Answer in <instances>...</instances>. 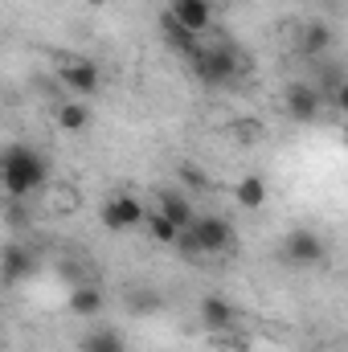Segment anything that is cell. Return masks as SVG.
<instances>
[{
  "label": "cell",
  "instance_id": "obj_1",
  "mask_svg": "<svg viewBox=\"0 0 348 352\" xmlns=\"http://www.w3.org/2000/svg\"><path fill=\"white\" fill-rule=\"evenodd\" d=\"M45 156L41 152H33L29 144H17V148H8L4 156H0V184L12 192V197H29V192H37L41 184H45Z\"/></svg>",
  "mask_w": 348,
  "mask_h": 352
},
{
  "label": "cell",
  "instance_id": "obj_2",
  "mask_svg": "<svg viewBox=\"0 0 348 352\" xmlns=\"http://www.w3.org/2000/svg\"><path fill=\"white\" fill-rule=\"evenodd\" d=\"M193 70H197V78H205V82H234L238 78V70H242V58L234 54V45H201V54L193 58Z\"/></svg>",
  "mask_w": 348,
  "mask_h": 352
},
{
  "label": "cell",
  "instance_id": "obj_3",
  "mask_svg": "<svg viewBox=\"0 0 348 352\" xmlns=\"http://www.w3.org/2000/svg\"><path fill=\"white\" fill-rule=\"evenodd\" d=\"M188 234H193L201 258H205V254H221V250L234 246V226H230L226 217H193Z\"/></svg>",
  "mask_w": 348,
  "mask_h": 352
},
{
  "label": "cell",
  "instance_id": "obj_4",
  "mask_svg": "<svg viewBox=\"0 0 348 352\" xmlns=\"http://www.w3.org/2000/svg\"><path fill=\"white\" fill-rule=\"evenodd\" d=\"M144 213H148L144 201L131 197V192H115V197L102 201V226L107 230H131V226L144 221Z\"/></svg>",
  "mask_w": 348,
  "mask_h": 352
},
{
  "label": "cell",
  "instance_id": "obj_5",
  "mask_svg": "<svg viewBox=\"0 0 348 352\" xmlns=\"http://www.w3.org/2000/svg\"><path fill=\"white\" fill-rule=\"evenodd\" d=\"M58 78H62V87L66 90H74V94H83V98L102 87L98 66L87 62V58H62V62H58Z\"/></svg>",
  "mask_w": 348,
  "mask_h": 352
},
{
  "label": "cell",
  "instance_id": "obj_6",
  "mask_svg": "<svg viewBox=\"0 0 348 352\" xmlns=\"http://www.w3.org/2000/svg\"><path fill=\"white\" fill-rule=\"evenodd\" d=\"M283 107H287V115H291L295 123H316L320 111H324V94L312 87V82H291Z\"/></svg>",
  "mask_w": 348,
  "mask_h": 352
},
{
  "label": "cell",
  "instance_id": "obj_7",
  "mask_svg": "<svg viewBox=\"0 0 348 352\" xmlns=\"http://www.w3.org/2000/svg\"><path fill=\"white\" fill-rule=\"evenodd\" d=\"M283 254H287V263H295V266H316L324 258V242H320L316 230H291L283 238Z\"/></svg>",
  "mask_w": 348,
  "mask_h": 352
},
{
  "label": "cell",
  "instance_id": "obj_8",
  "mask_svg": "<svg viewBox=\"0 0 348 352\" xmlns=\"http://www.w3.org/2000/svg\"><path fill=\"white\" fill-rule=\"evenodd\" d=\"M168 16H173L180 29H188L193 37H201L213 25V0H173L168 4Z\"/></svg>",
  "mask_w": 348,
  "mask_h": 352
},
{
  "label": "cell",
  "instance_id": "obj_9",
  "mask_svg": "<svg viewBox=\"0 0 348 352\" xmlns=\"http://www.w3.org/2000/svg\"><path fill=\"white\" fill-rule=\"evenodd\" d=\"M33 270H37V263H33L29 246H21V242L4 246V254H0V274H4L8 283H21V278H29Z\"/></svg>",
  "mask_w": 348,
  "mask_h": 352
},
{
  "label": "cell",
  "instance_id": "obj_10",
  "mask_svg": "<svg viewBox=\"0 0 348 352\" xmlns=\"http://www.w3.org/2000/svg\"><path fill=\"white\" fill-rule=\"evenodd\" d=\"M160 29H164V41H168V50H173V54L188 58V62H193V58L201 54V37H193L188 29H180V25H176V21L168 16V12L160 16Z\"/></svg>",
  "mask_w": 348,
  "mask_h": 352
},
{
  "label": "cell",
  "instance_id": "obj_11",
  "mask_svg": "<svg viewBox=\"0 0 348 352\" xmlns=\"http://www.w3.org/2000/svg\"><path fill=\"white\" fill-rule=\"evenodd\" d=\"M201 320H205V328H209V332H230V328H234V320H238V311H234L226 299L209 295V299L201 303Z\"/></svg>",
  "mask_w": 348,
  "mask_h": 352
},
{
  "label": "cell",
  "instance_id": "obj_12",
  "mask_svg": "<svg viewBox=\"0 0 348 352\" xmlns=\"http://www.w3.org/2000/svg\"><path fill=\"white\" fill-rule=\"evenodd\" d=\"M156 213H164L176 230H188V226H193V217H197V213H193V205H188L180 192H160V201H156Z\"/></svg>",
  "mask_w": 348,
  "mask_h": 352
},
{
  "label": "cell",
  "instance_id": "obj_13",
  "mask_svg": "<svg viewBox=\"0 0 348 352\" xmlns=\"http://www.w3.org/2000/svg\"><path fill=\"white\" fill-rule=\"evenodd\" d=\"M70 311H74V316H98V311H102V291H98L94 283H78V287L70 291Z\"/></svg>",
  "mask_w": 348,
  "mask_h": 352
},
{
  "label": "cell",
  "instance_id": "obj_14",
  "mask_svg": "<svg viewBox=\"0 0 348 352\" xmlns=\"http://www.w3.org/2000/svg\"><path fill=\"white\" fill-rule=\"evenodd\" d=\"M328 45H332V29H328L324 21H312V25L303 29V37H299V50H303L307 58H320Z\"/></svg>",
  "mask_w": 348,
  "mask_h": 352
},
{
  "label": "cell",
  "instance_id": "obj_15",
  "mask_svg": "<svg viewBox=\"0 0 348 352\" xmlns=\"http://www.w3.org/2000/svg\"><path fill=\"white\" fill-rule=\"evenodd\" d=\"M54 119H58V127H62V131H87V127H90L87 102H62V107L54 111Z\"/></svg>",
  "mask_w": 348,
  "mask_h": 352
},
{
  "label": "cell",
  "instance_id": "obj_16",
  "mask_svg": "<svg viewBox=\"0 0 348 352\" xmlns=\"http://www.w3.org/2000/svg\"><path fill=\"white\" fill-rule=\"evenodd\" d=\"M234 197H238L242 209H262V205H266V184H262V176H242L238 188H234Z\"/></svg>",
  "mask_w": 348,
  "mask_h": 352
},
{
  "label": "cell",
  "instance_id": "obj_17",
  "mask_svg": "<svg viewBox=\"0 0 348 352\" xmlns=\"http://www.w3.org/2000/svg\"><path fill=\"white\" fill-rule=\"evenodd\" d=\"M144 226H148V234H152V238H156L160 246H173L176 234H180L173 221H168L164 213H156V209H148V213H144Z\"/></svg>",
  "mask_w": 348,
  "mask_h": 352
},
{
  "label": "cell",
  "instance_id": "obj_18",
  "mask_svg": "<svg viewBox=\"0 0 348 352\" xmlns=\"http://www.w3.org/2000/svg\"><path fill=\"white\" fill-rule=\"evenodd\" d=\"M83 352H127V349H123V340L115 332H90L83 340Z\"/></svg>",
  "mask_w": 348,
  "mask_h": 352
},
{
  "label": "cell",
  "instance_id": "obj_19",
  "mask_svg": "<svg viewBox=\"0 0 348 352\" xmlns=\"http://www.w3.org/2000/svg\"><path fill=\"white\" fill-rule=\"evenodd\" d=\"M127 303H131V311H135V316L160 311V295H156V291H131V295H127Z\"/></svg>",
  "mask_w": 348,
  "mask_h": 352
},
{
  "label": "cell",
  "instance_id": "obj_20",
  "mask_svg": "<svg viewBox=\"0 0 348 352\" xmlns=\"http://www.w3.org/2000/svg\"><path fill=\"white\" fill-rule=\"evenodd\" d=\"M180 184H188V188H209V176L201 173L197 164H180Z\"/></svg>",
  "mask_w": 348,
  "mask_h": 352
},
{
  "label": "cell",
  "instance_id": "obj_21",
  "mask_svg": "<svg viewBox=\"0 0 348 352\" xmlns=\"http://www.w3.org/2000/svg\"><path fill=\"white\" fill-rule=\"evenodd\" d=\"M234 135H242V140L250 144V140H259V135H262V127H259V123H238V127H234Z\"/></svg>",
  "mask_w": 348,
  "mask_h": 352
}]
</instances>
